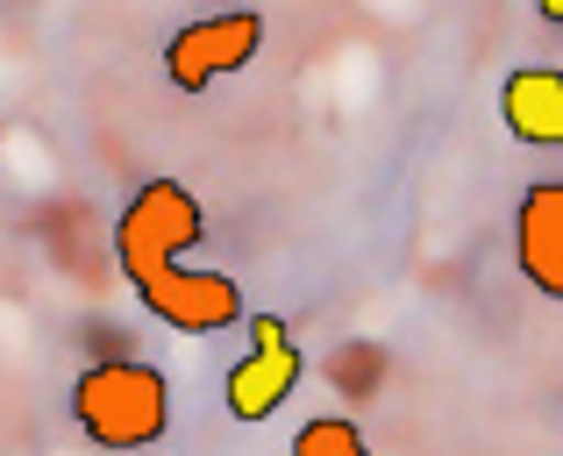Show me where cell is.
I'll list each match as a JSON object with an SVG mask.
<instances>
[{"label": "cell", "instance_id": "7a4b0ae2", "mask_svg": "<svg viewBox=\"0 0 563 456\" xmlns=\"http://www.w3.org/2000/svg\"><path fill=\"white\" fill-rule=\"evenodd\" d=\"M71 421L93 435L100 449H151L172 429V386L157 364L108 357L93 371H79L71 386Z\"/></svg>", "mask_w": 563, "mask_h": 456}, {"label": "cell", "instance_id": "5b68a950", "mask_svg": "<svg viewBox=\"0 0 563 456\" xmlns=\"http://www.w3.org/2000/svg\"><path fill=\"white\" fill-rule=\"evenodd\" d=\"M514 264L542 300H563V179H542L514 208Z\"/></svg>", "mask_w": 563, "mask_h": 456}, {"label": "cell", "instance_id": "52a82bcc", "mask_svg": "<svg viewBox=\"0 0 563 456\" xmlns=\"http://www.w3.org/2000/svg\"><path fill=\"white\" fill-rule=\"evenodd\" d=\"M292 456H372V443H364L357 421L321 414V421H307V429L292 435Z\"/></svg>", "mask_w": 563, "mask_h": 456}, {"label": "cell", "instance_id": "3957f363", "mask_svg": "<svg viewBox=\"0 0 563 456\" xmlns=\"http://www.w3.org/2000/svg\"><path fill=\"white\" fill-rule=\"evenodd\" d=\"M257 51H264V14H250V8L207 14V22H186L179 36L165 43V79L179 86V93H207L214 79L243 71Z\"/></svg>", "mask_w": 563, "mask_h": 456}, {"label": "cell", "instance_id": "6da1fadb", "mask_svg": "<svg viewBox=\"0 0 563 456\" xmlns=\"http://www.w3.org/2000/svg\"><path fill=\"white\" fill-rule=\"evenodd\" d=\"M200 235H207V214L179 179H143L129 193L122 222H114V264H122V278L179 335H221L243 321V286L229 271H192L186 264V249Z\"/></svg>", "mask_w": 563, "mask_h": 456}, {"label": "cell", "instance_id": "ba28073f", "mask_svg": "<svg viewBox=\"0 0 563 456\" xmlns=\"http://www.w3.org/2000/svg\"><path fill=\"white\" fill-rule=\"evenodd\" d=\"M536 8H542V22H556V29H563V0H536Z\"/></svg>", "mask_w": 563, "mask_h": 456}, {"label": "cell", "instance_id": "8992f818", "mask_svg": "<svg viewBox=\"0 0 563 456\" xmlns=\"http://www.w3.org/2000/svg\"><path fill=\"white\" fill-rule=\"evenodd\" d=\"M499 114H507L514 143L563 151V71H550V65L507 71V86H499Z\"/></svg>", "mask_w": 563, "mask_h": 456}, {"label": "cell", "instance_id": "277c9868", "mask_svg": "<svg viewBox=\"0 0 563 456\" xmlns=\"http://www.w3.org/2000/svg\"><path fill=\"white\" fill-rule=\"evenodd\" d=\"M307 357L292 343V329L278 314H250V357L229 371V414L235 421H272L278 407L292 400Z\"/></svg>", "mask_w": 563, "mask_h": 456}]
</instances>
